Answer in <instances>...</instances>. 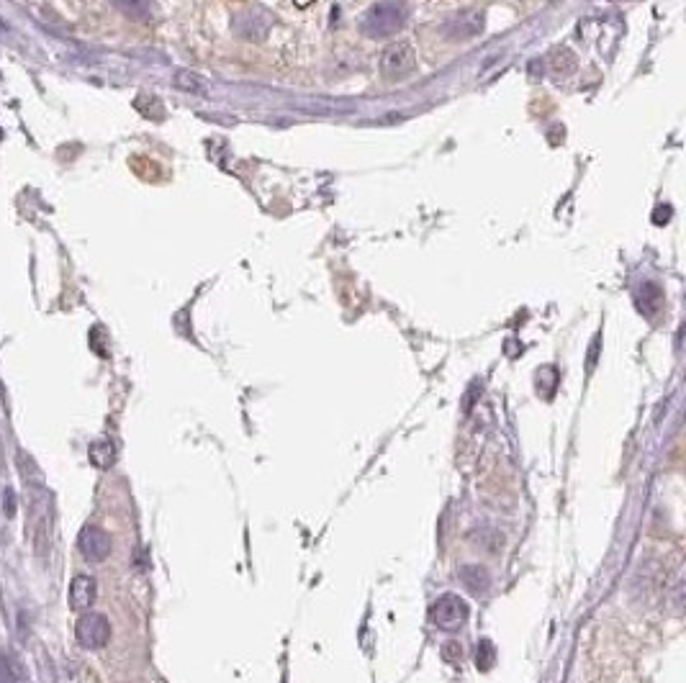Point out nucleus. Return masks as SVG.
I'll return each mask as SVG.
<instances>
[{
    "mask_svg": "<svg viewBox=\"0 0 686 683\" xmlns=\"http://www.w3.org/2000/svg\"><path fill=\"white\" fill-rule=\"evenodd\" d=\"M406 18H409V8L401 0H381L376 6H370L368 13L363 18V31L368 36H394L396 31H401L406 26Z\"/></svg>",
    "mask_w": 686,
    "mask_h": 683,
    "instance_id": "f257e3e1",
    "label": "nucleus"
},
{
    "mask_svg": "<svg viewBox=\"0 0 686 683\" xmlns=\"http://www.w3.org/2000/svg\"><path fill=\"white\" fill-rule=\"evenodd\" d=\"M430 617L435 622V627H440L442 632H458L468 622V617H471V609H468V601L460 599L458 594H442L432 604Z\"/></svg>",
    "mask_w": 686,
    "mask_h": 683,
    "instance_id": "f03ea898",
    "label": "nucleus"
},
{
    "mask_svg": "<svg viewBox=\"0 0 686 683\" xmlns=\"http://www.w3.org/2000/svg\"><path fill=\"white\" fill-rule=\"evenodd\" d=\"M75 637L85 650H101L111 640V622L103 614L88 612L75 624Z\"/></svg>",
    "mask_w": 686,
    "mask_h": 683,
    "instance_id": "7ed1b4c3",
    "label": "nucleus"
},
{
    "mask_svg": "<svg viewBox=\"0 0 686 683\" xmlns=\"http://www.w3.org/2000/svg\"><path fill=\"white\" fill-rule=\"evenodd\" d=\"M414 67H417V52L409 42H394L391 47H386L381 57L383 75L391 80L404 78V75L414 72Z\"/></svg>",
    "mask_w": 686,
    "mask_h": 683,
    "instance_id": "20e7f679",
    "label": "nucleus"
},
{
    "mask_svg": "<svg viewBox=\"0 0 686 683\" xmlns=\"http://www.w3.org/2000/svg\"><path fill=\"white\" fill-rule=\"evenodd\" d=\"M78 550L88 563H103L111 555V537L101 527H85L78 537Z\"/></svg>",
    "mask_w": 686,
    "mask_h": 683,
    "instance_id": "39448f33",
    "label": "nucleus"
},
{
    "mask_svg": "<svg viewBox=\"0 0 686 683\" xmlns=\"http://www.w3.org/2000/svg\"><path fill=\"white\" fill-rule=\"evenodd\" d=\"M96 594H98L96 581H93L90 576H78L70 586V606L75 609V612L90 609V606H93V601H96Z\"/></svg>",
    "mask_w": 686,
    "mask_h": 683,
    "instance_id": "423d86ee",
    "label": "nucleus"
},
{
    "mask_svg": "<svg viewBox=\"0 0 686 683\" xmlns=\"http://www.w3.org/2000/svg\"><path fill=\"white\" fill-rule=\"evenodd\" d=\"M484 29V16L478 13H463V16H455L448 26H445V34L450 39H471L478 31Z\"/></svg>",
    "mask_w": 686,
    "mask_h": 683,
    "instance_id": "0eeeda50",
    "label": "nucleus"
},
{
    "mask_svg": "<svg viewBox=\"0 0 686 683\" xmlns=\"http://www.w3.org/2000/svg\"><path fill=\"white\" fill-rule=\"evenodd\" d=\"M460 578H463V586L471 588L473 594H486L491 586L489 571L481 568V565H466V568H460Z\"/></svg>",
    "mask_w": 686,
    "mask_h": 683,
    "instance_id": "6e6552de",
    "label": "nucleus"
},
{
    "mask_svg": "<svg viewBox=\"0 0 686 683\" xmlns=\"http://www.w3.org/2000/svg\"><path fill=\"white\" fill-rule=\"evenodd\" d=\"M114 3L132 18H147L152 8V0H114Z\"/></svg>",
    "mask_w": 686,
    "mask_h": 683,
    "instance_id": "1a4fd4ad",
    "label": "nucleus"
},
{
    "mask_svg": "<svg viewBox=\"0 0 686 683\" xmlns=\"http://www.w3.org/2000/svg\"><path fill=\"white\" fill-rule=\"evenodd\" d=\"M90 458H93L96 465L106 468V465L114 463V447L108 445V442H96V445L90 447Z\"/></svg>",
    "mask_w": 686,
    "mask_h": 683,
    "instance_id": "9d476101",
    "label": "nucleus"
},
{
    "mask_svg": "<svg viewBox=\"0 0 686 683\" xmlns=\"http://www.w3.org/2000/svg\"><path fill=\"white\" fill-rule=\"evenodd\" d=\"M478 668L481 671H489L491 666H494L496 660V648L491 645V640H481V645H478Z\"/></svg>",
    "mask_w": 686,
    "mask_h": 683,
    "instance_id": "9b49d317",
    "label": "nucleus"
},
{
    "mask_svg": "<svg viewBox=\"0 0 686 683\" xmlns=\"http://www.w3.org/2000/svg\"><path fill=\"white\" fill-rule=\"evenodd\" d=\"M0 683H18L16 668L3 650H0Z\"/></svg>",
    "mask_w": 686,
    "mask_h": 683,
    "instance_id": "f8f14e48",
    "label": "nucleus"
}]
</instances>
